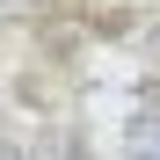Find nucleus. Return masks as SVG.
Instances as JSON below:
<instances>
[{"label": "nucleus", "mask_w": 160, "mask_h": 160, "mask_svg": "<svg viewBox=\"0 0 160 160\" xmlns=\"http://www.w3.org/2000/svg\"><path fill=\"white\" fill-rule=\"evenodd\" d=\"M51 0H0V29H22V22H44Z\"/></svg>", "instance_id": "obj_2"}, {"label": "nucleus", "mask_w": 160, "mask_h": 160, "mask_svg": "<svg viewBox=\"0 0 160 160\" xmlns=\"http://www.w3.org/2000/svg\"><path fill=\"white\" fill-rule=\"evenodd\" d=\"M0 160H22V153H15V146H8V138H0Z\"/></svg>", "instance_id": "obj_5"}, {"label": "nucleus", "mask_w": 160, "mask_h": 160, "mask_svg": "<svg viewBox=\"0 0 160 160\" xmlns=\"http://www.w3.org/2000/svg\"><path fill=\"white\" fill-rule=\"evenodd\" d=\"M124 160H160V102L131 117V131H124Z\"/></svg>", "instance_id": "obj_1"}, {"label": "nucleus", "mask_w": 160, "mask_h": 160, "mask_svg": "<svg viewBox=\"0 0 160 160\" xmlns=\"http://www.w3.org/2000/svg\"><path fill=\"white\" fill-rule=\"evenodd\" d=\"M37 160H88V153H80V146H73V138H66V131H51V138H44V146H37Z\"/></svg>", "instance_id": "obj_3"}, {"label": "nucleus", "mask_w": 160, "mask_h": 160, "mask_svg": "<svg viewBox=\"0 0 160 160\" xmlns=\"http://www.w3.org/2000/svg\"><path fill=\"white\" fill-rule=\"evenodd\" d=\"M146 58H160V22H153V29H146Z\"/></svg>", "instance_id": "obj_4"}]
</instances>
